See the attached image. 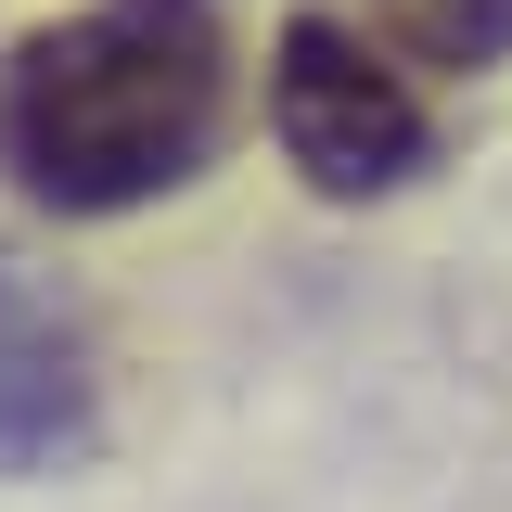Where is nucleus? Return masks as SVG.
<instances>
[{
	"instance_id": "3",
	"label": "nucleus",
	"mask_w": 512,
	"mask_h": 512,
	"mask_svg": "<svg viewBox=\"0 0 512 512\" xmlns=\"http://www.w3.org/2000/svg\"><path fill=\"white\" fill-rule=\"evenodd\" d=\"M64 448H90V333L52 282L0 256V474H39Z\"/></svg>"
},
{
	"instance_id": "2",
	"label": "nucleus",
	"mask_w": 512,
	"mask_h": 512,
	"mask_svg": "<svg viewBox=\"0 0 512 512\" xmlns=\"http://www.w3.org/2000/svg\"><path fill=\"white\" fill-rule=\"evenodd\" d=\"M269 141H282V167L308 192L372 205V192H410L436 167V103L410 90V64L372 26L282 13V39H269Z\"/></svg>"
},
{
	"instance_id": "1",
	"label": "nucleus",
	"mask_w": 512,
	"mask_h": 512,
	"mask_svg": "<svg viewBox=\"0 0 512 512\" xmlns=\"http://www.w3.org/2000/svg\"><path fill=\"white\" fill-rule=\"evenodd\" d=\"M231 26L218 0H77L0 52V180L39 218H128L218 167Z\"/></svg>"
},
{
	"instance_id": "4",
	"label": "nucleus",
	"mask_w": 512,
	"mask_h": 512,
	"mask_svg": "<svg viewBox=\"0 0 512 512\" xmlns=\"http://www.w3.org/2000/svg\"><path fill=\"white\" fill-rule=\"evenodd\" d=\"M372 13H384L397 64H436V77H500L512 64V0H372Z\"/></svg>"
}]
</instances>
